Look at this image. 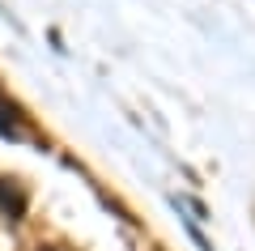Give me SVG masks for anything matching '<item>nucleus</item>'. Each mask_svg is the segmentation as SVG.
Listing matches in <instances>:
<instances>
[{
    "mask_svg": "<svg viewBox=\"0 0 255 251\" xmlns=\"http://www.w3.org/2000/svg\"><path fill=\"white\" fill-rule=\"evenodd\" d=\"M26 209H30L26 188H21L17 179H9V175H0V217H4V222H21Z\"/></svg>",
    "mask_w": 255,
    "mask_h": 251,
    "instance_id": "f257e3e1",
    "label": "nucleus"
},
{
    "mask_svg": "<svg viewBox=\"0 0 255 251\" xmlns=\"http://www.w3.org/2000/svg\"><path fill=\"white\" fill-rule=\"evenodd\" d=\"M0 136H9V141L26 136V111H21V102L4 94V85H0Z\"/></svg>",
    "mask_w": 255,
    "mask_h": 251,
    "instance_id": "f03ea898",
    "label": "nucleus"
}]
</instances>
